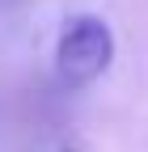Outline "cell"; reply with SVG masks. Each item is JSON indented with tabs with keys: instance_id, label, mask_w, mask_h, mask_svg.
I'll list each match as a JSON object with an SVG mask.
<instances>
[{
	"instance_id": "6da1fadb",
	"label": "cell",
	"mask_w": 148,
	"mask_h": 152,
	"mask_svg": "<svg viewBox=\"0 0 148 152\" xmlns=\"http://www.w3.org/2000/svg\"><path fill=\"white\" fill-rule=\"evenodd\" d=\"M114 59V34L97 13L68 17L55 38V72L68 89H85L110 68Z\"/></svg>"
},
{
	"instance_id": "7a4b0ae2",
	"label": "cell",
	"mask_w": 148,
	"mask_h": 152,
	"mask_svg": "<svg viewBox=\"0 0 148 152\" xmlns=\"http://www.w3.org/2000/svg\"><path fill=\"white\" fill-rule=\"evenodd\" d=\"M68 152H72V148H68Z\"/></svg>"
}]
</instances>
